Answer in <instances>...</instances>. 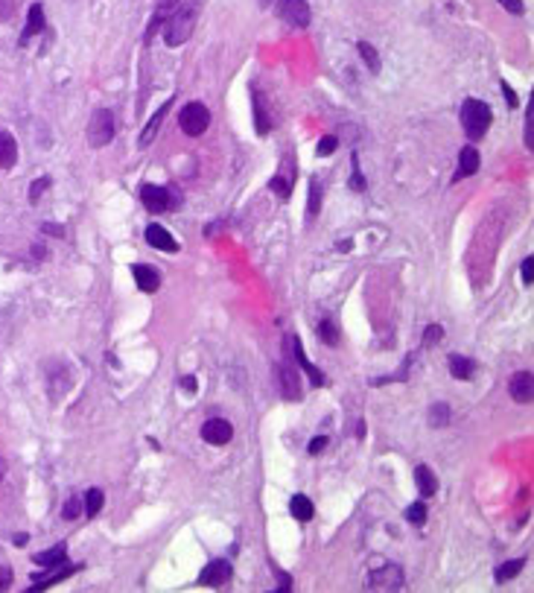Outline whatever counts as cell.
Here are the masks:
<instances>
[{"label": "cell", "mask_w": 534, "mask_h": 593, "mask_svg": "<svg viewBox=\"0 0 534 593\" xmlns=\"http://www.w3.org/2000/svg\"><path fill=\"white\" fill-rule=\"evenodd\" d=\"M202 6H205V0H182L178 9L167 18V24H164V42L170 47H182L187 38L193 35L196 18H199Z\"/></svg>", "instance_id": "1"}, {"label": "cell", "mask_w": 534, "mask_h": 593, "mask_svg": "<svg viewBox=\"0 0 534 593\" xmlns=\"http://www.w3.org/2000/svg\"><path fill=\"white\" fill-rule=\"evenodd\" d=\"M15 544H18V547H24V544H27V535H24V532H21V535H15Z\"/></svg>", "instance_id": "47"}, {"label": "cell", "mask_w": 534, "mask_h": 593, "mask_svg": "<svg viewBox=\"0 0 534 593\" xmlns=\"http://www.w3.org/2000/svg\"><path fill=\"white\" fill-rule=\"evenodd\" d=\"M438 339H441V327L432 325V327L426 330V336H424V342H438Z\"/></svg>", "instance_id": "44"}, {"label": "cell", "mask_w": 534, "mask_h": 593, "mask_svg": "<svg viewBox=\"0 0 534 593\" xmlns=\"http://www.w3.org/2000/svg\"><path fill=\"white\" fill-rule=\"evenodd\" d=\"M520 275H523V284H526V287H531V281H534V258H526V263H523Z\"/></svg>", "instance_id": "37"}, {"label": "cell", "mask_w": 534, "mask_h": 593, "mask_svg": "<svg viewBox=\"0 0 534 593\" xmlns=\"http://www.w3.org/2000/svg\"><path fill=\"white\" fill-rule=\"evenodd\" d=\"M251 103H254V123H257V132L266 135L272 123H269V114H266V108H263V96H260V91L251 94Z\"/></svg>", "instance_id": "25"}, {"label": "cell", "mask_w": 534, "mask_h": 593, "mask_svg": "<svg viewBox=\"0 0 534 593\" xmlns=\"http://www.w3.org/2000/svg\"><path fill=\"white\" fill-rule=\"evenodd\" d=\"M490 120H493V111H490L488 103L464 100V106H462V126H464L470 141H479V137L490 129Z\"/></svg>", "instance_id": "2"}, {"label": "cell", "mask_w": 534, "mask_h": 593, "mask_svg": "<svg viewBox=\"0 0 534 593\" xmlns=\"http://www.w3.org/2000/svg\"><path fill=\"white\" fill-rule=\"evenodd\" d=\"M500 4H502L511 15H523V0H500Z\"/></svg>", "instance_id": "41"}, {"label": "cell", "mask_w": 534, "mask_h": 593, "mask_svg": "<svg viewBox=\"0 0 534 593\" xmlns=\"http://www.w3.org/2000/svg\"><path fill=\"white\" fill-rule=\"evenodd\" d=\"M523 567H526V558H514V561H508V564L497 567V582H508V579H514Z\"/></svg>", "instance_id": "29"}, {"label": "cell", "mask_w": 534, "mask_h": 593, "mask_svg": "<svg viewBox=\"0 0 534 593\" xmlns=\"http://www.w3.org/2000/svg\"><path fill=\"white\" fill-rule=\"evenodd\" d=\"M12 585V567H0V590Z\"/></svg>", "instance_id": "42"}, {"label": "cell", "mask_w": 534, "mask_h": 593, "mask_svg": "<svg viewBox=\"0 0 534 593\" xmlns=\"http://www.w3.org/2000/svg\"><path fill=\"white\" fill-rule=\"evenodd\" d=\"M79 567H65V570H53V573H47V576H32V587L30 590H44V587H50V585H56V582H62V579H68V576H73Z\"/></svg>", "instance_id": "22"}, {"label": "cell", "mask_w": 534, "mask_h": 593, "mask_svg": "<svg viewBox=\"0 0 534 593\" xmlns=\"http://www.w3.org/2000/svg\"><path fill=\"white\" fill-rule=\"evenodd\" d=\"M42 30H44V9H42V4H35V6H30V18H27V30L21 35V44L30 42V38L38 35Z\"/></svg>", "instance_id": "18"}, {"label": "cell", "mask_w": 534, "mask_h": 593, "mask_svg": "<svg viewBox=\"0 0 534 593\" xmlns=\"http://www.w3.org/2000/svg\"><path fill=\"white\" fill-rule=\"evenodd\" d=\"M526 149H534V108H526Z\"/></svg>", "instance_id": "34"}, {"label": "cell", "mask_w": 534, "mask_h": 593, "mask_svg": "<svg viewBox=\"0 0 534 593\" xmlns=\"http://www.w3.org/2000/svg\"><path fill=\"white\" fill-rule=\"evenodd\" d=\"M319 208H322V182H310V220L315 213H319Z\"/></svg>", "instance_id": "32"}, {"label": "cell", "mask_w": 534, "mask_h": 593, "mask_svg": "<svg viewBox=\"0 0 534 593\" xmlns=\"http://www.w3.org/2000/svg\"><path fill=\"white\" fill-rule=\"evenodd\" d=\"M414 482H418L421 497H432V494L438 491V480H435V473H432L426 465H418V468H414Z\"/></svg>", "instance_id": "15"}, {"label": "cell", "mask_w": 534, "mask_h": 593, "mask_svg": "<svg viewBox=\"0 0 534 593\" xmlns=\"http://www.w3.org/2000/svg\"><path fill=\"white\" fill-rule=\"evenodd\" d=\"M450 421V406L447 404H435L432 409H429V424L432 427H444Z\"/></svg>", "instance_id": "30"}, {"label": "cell", "mask_w": 534, "mask_h": 593, "mask_svg": "<svg viewBox=\"0 0 534 593\" xmlns=\"http://www.w3.org/2000/svg\"><path fill=\"white\" fill-rule=\"evenodd\" d=\"M353 190H365V179L360 175V167H356V155H353V179H350Z\"/></svg>", "instance_id": "40"}, {"label": "cell", "mask_w": 534, "mask_h": 593, "mask_svg": "<svg viewBox=\"0 0 534 593\" xmlns=\"http://www.w3.org/2000/svg\"><path fill=\"white\" fill-rule=\"evenodd\" d=\"M15 158H18V144L9 132H0V170H9L15 167Z\"/></svg>", "instance_id": "16"}, {"label": "cell", "mask_w": 534, "mask_h": 593, "mask_svg": "<svg viewBox=\"0 0 534 593\" xmlns=\"http://www.w3.org/2000/svg\"><path fill=\"white\" fill-rule=\"evenodd\" d=\"M178 126H182L184 135L199 137V135L210 126V111H208V106H202V103H187V106L182 108V114H178Z\"/></svg>", "instance_id": "3"}, {"label": "cell", "mask_w": 534, "mask_h": 593, "mask_svg": "<svg viewBox=\"0 0 534 593\" xmlns=\"http://www.w3.org/2000/svg\"><path fill=\"white\" fill-rule=\"evenodd\" d=\"M103 491L100 488H91L88 494H85V515L88 518H94V515H100V508H103Z\"/></svg>", "instance_id": "28"}, {"label": "cell", "mask_w": 534, "mask_h": 593, "mask_svg": "<svg viewBox=\"0 0 534 593\" xmlns=\"http://www.w3.org/2000/svg\"><path fill=\"white\" fill-rule=\"evenodd\" d=\"M336 146H339V137L327 135V137H322V144L315 146V152H319L322 158H327V155H333V152H336Z\"/></svg>", "instance_id": "35"}, {"label": "cell", "mask_w": 534, "mask_h": 593, "mask_svg": "<svg viewBox=\"0 0 534 593\" xmlns=\"http://www.w3.org/2000/svg\"><path fill=\"white\" fill-rule=\"evenodd\" d=\"M111 137H114V114L108 108H96L88 123V144L94 149H100V146L111 144Z\"/></svg>", "instance_id": "4"}, {"label": "cell", "mask_w": 534, "mask_h": 593, "mask_svg": "<svg viewBox=\"0 0 534 593\" xmlns=\"http://www.w3.org/2000/svg\"><path fill=\"white\" fill-rule=\"evenodd\" d=\"M35 564H42V567H58V564H65L68 561V547L65 544H58L53 549H44V552H35Z\"/></svg>", "instance_id": "17"}, {"label": "cell", "mask_w": 534, "mask_h": 593, "mask_svg": "<svg viewBox=\"0 0 534 593\" xmlns=\"http://www.w3.org/2000/svg\"><path fill=\"white\" fill-rule=\"evenodd\" d=\"M47 185H50L47 175H44V179H38V182H32V187H30V202H32V205H35L38 199H42V193H44V187H47Z\"/></svg>", "instance_id": "36"}, {"label": "cell", "mask_w": 534, "mask_h": 593, "mask_svg": "<svg viewBox=\"0 0 534 593\" xmlns=\"http://www.w3.org/2000/svg\"><path fill=\"white\" fill-rule=\"evenodd\" d=\"M79 508H82V503H79V497H70V500L65 503V518H68V520L79 518Z\"/></svg>", "instance_id": "38"}, {"label": "cell", "mask_w": 534, "mask_h": 593, "mask_svg": "<svg viewBox=\"0 0 534 593\" xmlns=\"http://www.w3.org/2000/svg\"><path fill=\"white\" fill-rule=\"evenodd\" d=\"M132 275H134L137 287H141L144 292H155L158 287H161V275H158V269H152L146 263H134L132 266Z\"/></svg>", "instance_id": "12"}, {"label": "cell", "mask_w": 534, "mask_h": 593, "mask_svg": "<svg viewBox=\"0 0 534 593\" xmlns=\"http://www.w3.org/2000/svg\"><path fill=\"white\" fill-rule=\"evenodd\" d=\"M141 202H144V208L149 213H164L170 208V202H172V196H170V190L164 185H144Z\"/></svg>", "instance_id": "7"}, {"label": "cell", "mask_w": 534, "mask_h": 593, "mask_svg": "<svg viewBox=\"0 0 534 593\" xmlns=\"http://www.w3.org/2000/svg\"><path fill=\"white\" fill-rule=\"evenodd\" d=\"M281 371V389H284V398L286 401H301V383H298V368L284 363L278 366Z\"/></svg>", "instance_id": "11"}, {"label": "cell", "mask_w": 534, "mask_h": 593, "mask_svg": "<svg viewBox=\"0 0 534 593\" xmlns=\"http://www.w3.org/2000/svg\"><path fill=\"white\" fill-rule=\"evenodd\" d=\"M289 511L295 515V520H310L312 518V503H310V497H304V494H295V497L289 500Z\"/></svg>", "instance_id": "24"}, {"label": "cell", "mask_w": 534, "mask_h": 593, "mask_svg": "<svg viewBox=\"0 0 534 593\" xmlns=\"http://www.w3.org/2000/svg\"><path fill=\"white\" fill-rule=\"evenodd\" d=\"M406 520H409V523H414V526H421V523L426 520V506H424V503L409 506V508H406Z\"/></svg>", "instance_id": "33"}, {"label": "cell", "mask_w": 534, "mask_h": 593, "mask_svg": "<svg viewBox=\"0 0 534 593\" xmlns=\"http://www.w3.org/2000/svg\"><path fill=\"white\" fill-rule=\"evenodd\" d=\"M502 91L508 94V103H511V106H517V96H514V94H511V88H508V85H502Z\"/></svg>", "instance_id": "46"}, {"label": "cell", "mask_w": 534, "mask_h": 593, "mask_svg": "<svg viewBox=\"0 0 534 593\" xmlns=\"http://www.w3.org/2000/svg\"><path fill=\"white\" fill-rule=\"evenodd\" d=\"M175 9H178V0H158V12H155L152 24H149V35H155L158 30H161V27L167 24V18H170Z\"/></svg>", "instance_id": "21"}, {"label": "cell", "mask_w": 534, "mask_h": 593, "mask_svg": "<svg viewBox=\"0 0 534 593\" xmlns=\"http://www.w3.org/2000/svg\"><path fill=\"white\" fill-rule=\"evenodd\" d=\"M170 106H172V103H164L161 108H158V111L152 114V120H149V123H146V129L141 132V146H149V144H152V137L158 135V129H161V123H164V117H167Z\"/></svg>", "instance_id": "19"}, {"label": "cell", "mask_w": 534, "mask_h": 593, "mask_svg": "<svg viewBox=\"0 0 534 593\" xmlns=\"http://www.w3.org/2000/svg\"><path fill=\"white\" fill-rule=\"evenodd\" d=\"M292 182H295V173H292V175L278 173V175H274V179L269 182V187L278 193V199H289V196H292Z\"/></svg>", "instance_id": "26"}, {"label": "cell", "mask_w": 534, "mask_h": 593, "mask_svg": "<svg viewBox=\"0 0 534 593\" xmlns=\"http://www.w3.org/2000/svg\"><path fill=\"white\" fill-rule=\"evenodd\" d=\"M450 371H452V377L470 380L473 371H476V363L467 360V357H462V354H452V357H450Z\"/></svg>", "instance_id": "23"}, {"label": "cell", "mask_w": 534, "mask_h": 593, "mask_svg": "<svg viewBox=\"0 0 534 593\" xmlns=\"http://www.w3.org/2000/svg\"><path fill=\"white\" fill-rule=\"evenodd\" d=\"M319 336H322L327 345H339V327H336L330 319H324V322L319 325Z\"/></svg>", "instance_id": "31"}, {"label": "cell", "mask_w": 534, "mask_h": 593, "mask_svg": "<svg viewBox=\"0 0 534 593\" xmlns=\"http://www.w3.org/2000/svg\"><path fill=\"white\" fill-rule=\"evenodd\" d=\"M479 164H482L479 149H476V146H464V149H462V170H459L456 179H464V175L479 173Z\"/></svg>", "instance_id": "20"}, {"label": "cell", "mask_w": 534, "mask_h": 593, "mask_svg": "<svg viewBox=\"0 0 534 593\" xmlns=\"http://www.w3.org/2000/svg\"><path fill=\"white\" fill-rule=\"evenodd\" d=\"M15 15V0H0V21H9Z\"/></svg>", "instance_id": "39"}, {"label": "cell", "mask_w": 534, "mask_h": 593, "mask_svg": "<svg viewBox=\"0 0 534 593\" xmlns=\"http://www.w3.org/2000/svg\"><path fill=\"white\" fill-rule=\"evenodd\" d=\"M146 243L152 249H161V251H178V243L170 237V231L161 228V225H149L146 228Z\"/></svg>", "instance_id": "14"}, {"label": "cell", "mask_w": 534, "mask_h": 593, "mask_svg": "<svg viewBox=\"0 0 534 593\" xmlns=\"http://www.w3.org/2000/svg\"><path fill=\"white\" fill-rule=\"evenodd\" d=\"M182 386H184L187 392H196V377H184V380H182Z\"/></svg>", "instance_id": "45"}, {"label": "cell", "mask_w": 534, "mask_h": 593, "mask_svg": "<svg viewBox=\"0 0 534 593\" xmlns=\"http://www.w3.org/2000/svg\"><path fill=\"white\" fill-rule=\"evenodd\" d=\"M403 570L398 564H386L380 570H371L368 576V587L371 590H400L403 587Z\"/></svg>", "instance_id": "5"}, {"label": "cell", "mask_w": 534, "mask_h": 593, "mask_svg": "<svg viewBox=\"0 0 534 593\" xmlns=\"http://www.w3.org/2000/svg\"><path fill=\"white\" fill-rule=\"evenodd\" d=\"M286 342L292 345V357L298 360V366H301V368H304V371L310 374V380H312L315 386H322V383H324V377H322V371H319V368H315V366H312V363H310L307 357H304V351H301V339H298V336H286Z\"/></svg>", "instance_id": "13"}, {"label": "cell", "mask_w": 534, "mask_h": 593, "mask_svg": "<svg viewBox=\"0 0 534 593\" xmlns=\"http://www.w3.org/2000/svg\"><path fill=\"white\" fill-rule=\"evenodd\" d=\"M324 447H327V439H324V436H319V439L310 442V453H312V456H315V453H322Z\"/></svg>", "instance_id": "43"}, {"label": "cell", "mask_w": 534, "mask_h": 593, "mask_svg": "<svg viewBox=\"0 0 534 593\" xmlns=\"http://www.w3.org/2000/svg\"><path fill=\"white\" fill-rule=\"evenodd\" d=\"M228 579H231V564L228 561H210L199 573V585H208V587H222Z\"/></svg>", "instance_id": "9"}, {"label": "cell", "mask_w": 534, "mask_h": 593, "mask_svg": "<svg viewBox=\"0 0 534 593\" xmlns=\"http://www.w3.org/2000/svg\"><path fill=\"white\" fill-rule=\"evenodd\" d=\"M278 15L284 18V21L289 27H310V6H307V0H281L278 4Z\"/></svg>", "instance_id": "6"}, {"label": "cell", "mask_w": 534, "mask_h": 593, "mask_svg": "<svg viewBox=\"0 0 534 593\" xmlns=\"http://www.w3.org/2000/svg\"><path fill=\"white\" fill-rule=\"evenodd\" d=\"M202 439L208 444H213V447H222V444H228L234 439V427L225 418H210V421L202 424Z\"/></svg>", "instance_id": "8"}, {"label": "cell", "mask_w": 534, "mask_h": 593, "mask_svg": "<svg viewBox=\"0 0 534 593\" xmlns=\"http://www.w3.org/2000/svg\"><path fill=\"white\" fill-rule=\"evenodd\" d=\"M269 4H272V0H260V6H269Z\"/></svg>", "instance_id": "49"}, {"label": "cell", "mask_w": 534, "mask_h": 593, "mask_svg": "<svg viewBox=\"0 0 534 593\" xmlns=\"http://www.w3.org/2000/svg\"><path fill=\"white\" fill-rule=\"evenodd\" d=\"M356 50H360V56L365 58V65H368L371 73H380V56H377V50H374L368 42H360V44H356Z\"/></svg>", "instance_id": "27"}, {"label": "cell", "mask_w": 534, "mask_h": 593, "mask_svg": "<svg viewBox=\"0 0 534 593\" xmlns=\"http://www.w3.org/2000/svg\"><path fill=\"white\" fill-rule=\"evenodd\" d=\"M4 473H6V462L0 459V480H4Z\"/></svg>", "instance_id": "48"}, {"label": "cell", "mask_w": 534, "mask_h": 593, "mask_svg": "<svg viewBox=\"0 0 534 593\" xmlns=\"http://www.w3.org/2000/svg\"><path fill=\"white\" fill-rule=\"evenodd\" d=\"M511 398L517 401V404H528L531 401V394H534V377H531V371H517L511 377Z\"/></svg>", "instance_id": "10"}]
</instances>
